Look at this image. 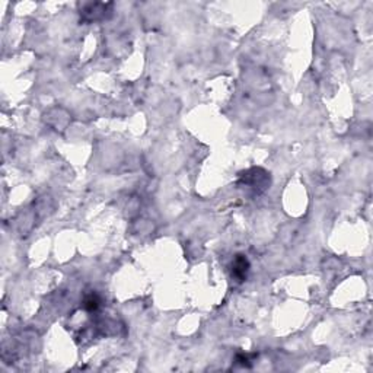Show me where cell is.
I'll return each mask as SVG.
<instances>
[{
	"label": "cell",
	"instance_id": "6da1fadb",
	"mask_svg": "<svg viewBox=\"0 0 373 373\" xmlns=\"http://www.w3.org/2000/svg\"><path fill=\"white\" fill-rule=\"evenodd\" d=\"M249 271V261L245 255H236L232 262V277L238 283H242L247 280Z\"/></svg>",
	"mask_w": 373,
	"mask_h": 373
},
{
	"label": "cell",
	"instance_id": "7a4b0ae2",
	"mask_svg": "<svg viewBox=\"0 0 373 373\" xmlns=\"http://www.w3.org/2000/svg\"><path fill=\"white\" fill-rule=\"evenodd\" d=\"M99 298L96 296V295H89V296H86L85 298V301H83V308L88 311V312H95L98 308H99Z\"/></svg>",
	"mask_w": 373,
	"mask_h": 373
}]
</instances>
